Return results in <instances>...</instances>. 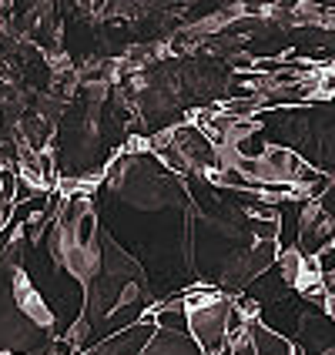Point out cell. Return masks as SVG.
<instances>
[{"label": "cell", "instance_id": "5b68a950", "mask_svg": "<svg viewBox=\"0 0 335 355\" xmlns=\"http://www.w3.org/2000/svg\"><path fill=\"white\" fill-rule=\"evenodd\" d=\"M329 245H335V221H332V215H329L318 201H305L295 248L298 252H305V255H322Z\"/></svg>", "mask_w": 335, "mask_h": 355}, {"label": "cell", "instance_id": "9c48e42d", "mask_svg": "<svg viewBox=\"0 0 335 355\" xmlns=\"http://www.w3.org/2000/svg\"><path fill=\"white\" fill-rule=\"evenodd\" d=\"M252 235H255V241H278L282 221L278 218H252Z\"/></svg>", "mask_w": 335, "mask_h": 355}, {"label": "cell", "instance_id": "7a4b0ae2", "mask_svg": "<svg viewBox=\"0 0 335 355\" xmlns=\"http://www.w3.org/2000/svg\"><path fill=\"white\" fill-rule=\"evenodd\" d=\"M232 309H235V298L221 295L212 298V302H201V305H191V336L198 338V345L208 355H218L225 345H232V336H228V322H232Z\"/></svg>", "mask_w": 335, "mask_h": 355}, {"label": "cell", "instance_id": "277c9868", "mask_svg": "<svg viewBox=\"0 0 335 355\" xmlns=\"http://www.w3.org/2000/svg\"><path fill=\"white\" fill-rule=\"evenodd\" d=\"M155 332H158V322H155V315L148 312L141 322L121 329L114 336L101 338L94 349H87V352H80V355H141L148 349V342L155 338Z\"/></svg>", "mask_w": 335, "mask_h": 355}, {"label": "cell", "instance_id": "8fae6325", "mask_svg": "<svg viewBox=\"0 0 335 355\" xmlns=\"http://www.w3.org/2000/svg\"><path fill=\"white\" fill-rule=\"evenodd\" d=\"M325 355H335V349H332V352H325Z\"/></svg>", "mask_w": 335, "mask_h": 355}, {"label": "cell", "instance_id": "3957f363", "mask_svg": "<svg viewBox=\"0 0 335 355\" xmlns=\"http://www.w3.org/2000/svg\"><path fill=\"white\" fill-rule=\"evenodd\" d=\"M298 355H325L335 349V315L322 305H309L298 322Z\"/></svg>", "mask_w": 335, "mask_h": 355}, {"label": "cell", "instance_id": "8992f818", "mask_svg": "<svg viewBox=\"0 0 335 355\" xmlns=\"http://www.w3.org/2000/svg\"><path fill=\"white\" fill-rule=\"evenodd\" d=\"M175 141L195 171H215L221 164L218 161V144L212 141V135L205 128H198L195 121L191 124H175Z\"/></svg>", "mask_w": 335, "mask_h": 355}, {"label": "cell", "instance_id": "6da1fadb", "mask_svg": "<svg viewBox=\"0 0 335 355\" xmlns=\"http://www.w3.org/2000/svg\"><path fill=\"white\" fill-rule=\"evenodd\" d=\"M27 241L31 238L17 232L0 255V355H51L58 342V325L47 298L20 268Z\"/></svg>", "mask_w": 335, "mask_h": 355}, {"label": "cell", "instance_id": "4fadbf2b", "mask_svg": "<svg viewBox=\"0 0 335 355\" xmlns=\"http://www.w3.org/2000/svg\"><path fill=\"white\" fill-rule=\"evenodd\" d=\"M3 355H10V352H3Z\"/></svg>", "mask_w": 335, "mask_h": 355}, {"label": "cell", "instance_id": "52a82bcc", "mask_svg": "<svg viewBox=\"0 0 335 355\" xmlns=\"http://www.w3.org/2000/svg\"><path fill=\"white\" fill-rule=\"evenodd\" d=\"M141 355H208L191 332H171V329H158L155 338L148 342V349Z\"/></svg>", "mask_w": 335, "mask_h": 355}, {"label": "cell", "instance_id": "30bf717a", "mask_svg": "<svg viewBox=\"0 0 335 355\" xmlns=\"http://www.w3.org/2000/svg\"><path fill=\"white\" fill-rule=\"evenodd\" d=\"M318 205H322V208H325V211L332 215V221H335V178H332V184H329V191L318 198Z\"/></svg>", "mask_w": 335, "mask_h": 355}, {"label": "cell", "instance_id": "ba28073f", "mask_svg": "<svg viewBox=\"0 0 335 355\" xmlns=\"http://www.w3.org/2000/svg\"><path fill=\"white\" fill-rule=\"evenodd\" d=\"M248 336L255 338L258 355H298L295 342L275 332V329H268L261 318H248Z\"/></svg>", "mask_w": 335, "mask_h": 355}, {"label": "cell", "instance_id": "7c38bea8", "mask_svg": "<svg viewBox=\"0 0 335 355\" xmlns=\"http://www.w3.org/2000/svg\"><path fill=\"white\" fill-rule=\"evenodd\" d=\"M51 355H60V352H51Z\"/></svg>", "mask_w": 335, "mask_h": 355}]
</instances>
